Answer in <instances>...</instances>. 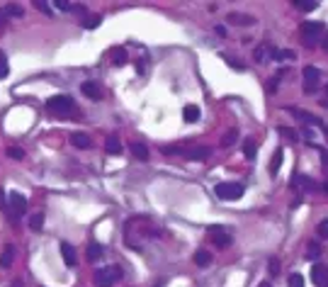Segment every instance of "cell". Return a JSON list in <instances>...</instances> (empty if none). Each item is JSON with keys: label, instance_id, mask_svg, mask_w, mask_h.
<instances>
[{"label": "cell", "instance_id": "7c38bea8", "mask_svg": "<svg viewBox=\"0 0 328 287\" xmlns=\"http://www.w3.org/2000/svg\"><path fill=\"white\" fill-rule=\"evenodd\" d=\"M71 144L76 149H90L93 146V141H90V136L85 134V131H76V134H71Z\"/></svg>", "mask_w": 328, "mask_h": 287}, {"label": "cell", "instance_id": "b9f144b4", "mask_svg": "<svg viewBox=\"0 0 328 287\" xmlns=\"http://www.w3.org/2000/svg\"><path fill=\"white\" fill-rule=\"evenodd\" d=\"M3 25H8V13H5V8H0V27Z\"/></svg>", "mask_w": 328, "mask_h": 287}, {"label": "cell", "instance_id": "603a6c76", "mask_svg": "<svg viewBox=\"0 0 328 287\" xmlns=\"http://www.w3.org/2000/svg\"><path fill=\"white\" fill-rule=\"evenodd\" d=\"M195 263H197L200 268H209V265H212V253H209V251H197V253H195Z\"/></svg>", "mask_w": 328, "mask_h": 287}, {"label": "cell", "instance_id": "ba28073f", "mask_svg": "<svg viewBox=\"0 0 328 287\" xmlns=\"http://www.w3.org/2000/svg\"><path fill=\"white\" fill-rule=\"evenodd\" d=\"M80 90H83V95H85V97H90V100H102V97H105L102 85H100V83H95V80H85V83L80 85Z\"/></svg>", "mask_w": 328, "mask_h": 287}, {"label": "cell", "instance_id": "7dc6e473", "mask_svg": "<svg viewBox=\"0 0 328 287\" xmlns=\"http://www.w3.org/2000/svg\"><path fill=\"white\" fill-rule=\"evenodd\" d=\"M321 44H323V49H326V51H328V34H326V37H323V42H321Z\"/></svg>", "mask_w": 328, "mask_h": 287}, {"label": "cell", "instance_id": "52a82bcc", "mask_svg": "<svg viewBox=\"0 0 328 287\" xmlns=\"http://www.w3.org/2000/svg\"><path fill=\"white\" fill-rule=\"evenodd\" d=\"M183 156L187 161H204L212 156V149L209 146H190V149H183Z\"/></svg>", "mask_w": 328, "mask_h": 287}, {"label": "cell", "instance_id": "8fae6325", "mask_svg": "<svg viewBox=\"0 0 328 287\" xmlns=\"http://www.w3.org/2000/svg\"><path fill=\"white\" fill-rule=\"evenodd\" d=\"M272 51H275V49H272L270 44H260V47L253 51V59H255L258 64H267V61L272 59Z\"/></svg>", "mask_w": 328, "mask_h": 287}, {"label": "cell", "instance_id": "f1b7e54d", "mask_svg": "<svg viewBox=\"0 0 328 287\" xmlns=\"http://www.w3.org/2000/svg\"><path fill=\"white\" fill-rule=\"evenodd\" d=\"M236 139H238V129H229V131H226V136L221 139V146H234Z\"/></svg>", "mask_w": 328, "mask_h": 287}, {"label": "cell", "instance_id": "4316f807", "mask_svg": "<svg viewBox=\"0 0 328 287\" xmlns=\"http://www.w3.org/2000/svg\"><path fill=\"white\" fill-rule=\"evenodd\" d=\"M255 151H258L255 141H253V139H246V141H243V154H246V156L253 161V159H255Z\"/></svg>", "mask_w": 328, "mask_h": 287}, {"label": "cell", "instance_id": "836d02e7", "mask_svg": "<svg viewBox=\"0 0 328 287\" xmlns=\"http://www.w3.org/2000/svg\"><path fill=\"white\" fill-rule=\"evenodd\" d=\"M287 285H289V287H304V277H301L299 272H292V275L287 277Z\"/></svg>", "mask_w": 328, "mask_h": 287}, {"label": "cell", "instance_id": "9c48e42d", "mask_svg": "<svg viewBox=\"0 0 328 287\" xmlns=\"http://www.w3.org/2000/svg\"><path fill=\"white\" fill-rule=\"evenodd\" d=\"M289 112L299 119V122H304V124H309V127H323V119H318V117H313L311 112H306V110H297V107H289Z\"/></svg>", "mask_w": 328, "mask_h": 287}, {"label": "cell", "instance_id": "8d00e7d4", "mask_svg": "<svg viewBox=\"0 0 328 287\" xmlns=\"http://www.w3.org/2000/svg\"><path fill=\"white\" fill-rule=\"evenodd\" d=\"M316 231H318L321 239H328V219H321V224L316 226Z\"/></svg>", "mask_w": 328, "mask_h": 287}, {"label": "cell", "instance_id": "4dcf8cb0", "mask_svg": "<svg viewBox=\"0 0 328 287\" xmlns=\"http://www.w3.org/2000/svg\"><path fill=\"white\" fill-rule=\"evenodd\" d=\"M30 226H32L34 231H42V226H44V214H42V212L32 214V217H30Z\"/></svg>", "mask_w": 328, "mask_h": 287}, {"label": "cell", "instance_id": "8992f818", "mask_svg": "<svg viewBox=\"0 0 328 287\" xmlns=\"http://www.w3.org/2000/svg\"><path fill=\"white\" fill-rule=\"evenodd\" d=\"M207 231H209V236H212V241H214L217 248H229L231 246V234L224 231L221 226H209Z\"/></svg>", "mask_w": 328, "mask_h": 287}, {"label": "cell", "instance_id": "e0dca14e", "mask_svg": "<svg viewBox=\"0 0 328 287\" xmlns=\"http://www.w3.org/2000/svg\"><path fill=\"white\" fill-rule=\"evenodd\" d=\"M109 56H112V64L114 66H126V49L124 47H114L109 51Z\"/></svg>", "mask_w": 328, "mask_h": 287}, {"label": "cell", "instance_id": "7a4b0ae2", "mask_svg": "<svg viewBox=\"0 0 328 287\" xmlns=\"http://www.w3.org/2000/svg\"><path fill=\"white\" fill-rule=\"evenodd\" d=\"M119 277H122V268H119V265L100 268V270L95 272V287H112Z\"/></svg>", "mask_w": 328, "mask_h": 287}, {"label": "cell", "instance_id": "d6a6232c", "mask_svg": "<svg viewBox=\"0 0 328 287\" xmlns=\"http://www.w3.org/2000/svg\"><path fill=\"white\" fill-rule=\"evenodd\" d=\"M5 154H8V159H15V161H22V159H25V151H22L20 146H10Z\"/></svg>", "mask_w": 328, "mask_h": 287}, {"label": "cell", "instance_id": "d4e9b609", "mask_svg": "<svg viewBox=\"0 0 328 287\" xmlns=\"http://www.w3.org/2000/svg\"><path fill=\"white\" fill-rule=\"evenodd\" d=\"M306 258L309 260H318L321 258V246L316 241H309V248H306Z\"/></svg>", "mask_w": 328, "mask_h": 287}, {"label": "cell", "instance_id": "30bf717a", "mask_svg": "<svg viewBox=\"0 0 328 287\" xmlns=\"http://www.w3.org/2000/svg\"><path fill=\"white\" fill-rule=\"evenodd\" d=\"M311 277H313V285L316 287H328V268L326 265L313 263L311 265Z\"/></svg>", "mask_w": 328, "mask_h": 287}, {"label": "cell", "instance_id": "ac0fdd59", "mask_svg": "<svg viewBox=\"0 0 328 287\" xmlns=\"http://www.w3.org/2000/svg\"><path fill=\"white\" fill-rule=\"evenodd\" d=\"M105 151H107V154H112V156L122 154V141H119L117 136H109V139L105 141Z\"/></svg>", "mask_w": 328, "mask_h": 287}, {"label": "cell", "instance_id": "277c9868", "mask_svg": "<svg viewBox=\"0 0 328 287\" xmlns=\"http://www.w3.org/2000/svg\"><path fill=\"white\" fill-rule=\"evenodd\" d=\"M243 183H219L217 188H214V192H217V197L219 200H226V202H231V200H238L241 195H243Z\"/></svg>", "mask_w": 328, "mask_h": 287}, {"label": "cell", "instance_id": "5bb4252c", "mask_svg": "<svg viewBox=\"0 0 328 287\" xmlns=\"http://www.w3.org/2000/svg\"><path fill=\"white\" fill-rule=\"evenodd\" d=\"M61 255H63V263H66V265H71V268L78 263V258H76V248H73L68 241H63V243H61Z\"/></svg>", "mask_w": 328, "mask_h": 287}, {"label": "cell", "instance_id": "f6af8a7d", "mask_svg": "<svg viewBox=\"0 0 328 287\" xmlns=\"http://www.w3.org/2000/svg\"><path fill=\"white\" fill-rule=\"evenodd\" d=\"M10 287H25V282H22V280H13Z\"/></svg>", "mask_w": 328, "mask_h": 287}, {"label": "cell", "instance_id": "6da1fadb", "mask_svg": "<svg viewBox=\"0 0 328 287\" xmlns=\"http://www.w3.org/2000/svg\"><path fill=\"white\" fill-rule=\"evenodd\" d=\"M47 110L56 117H68V114L76 112V102H73L71 95H54V97L47 100Z\"/></svg>", "mask_w": 328, "mask_h": 287}, {"label": "cell", "instance_id": "44dd1931", "mask_svg": "<svg viewBox=\"0 0 328 287\" xmlns=\"http://www.w3.org/2000/svg\"><path fill=\"white\" fill-rule=\"evenodd\" d=\"M85 253H88V260H90V263H95V260H100V258H102V253H105V248H102L100 243H90Z\"/></svg>", "mask_w": 328, "mask_h": 287}, {"label": "cell", "instance_id": "ee69618b", "mask_svg": "<svg viewBox=\"0 0 328 287\" xmlns=\"http://www.w3.org/2000/svg\"><path fill=\"white\" fill-rule=\"evenodd\" d=\"M143 64H146V59H141V61L136 64V71H139V73H143Z\"/></svg>", "mask_w": 328, "mask_h": 287}, {"label": "cell", "instance_id": "3957f363", "mask_svg": "<svg viewBox=\"0 0 328 287\" xmlns=\"http://www.w3.org/2000/svg\"><path fill=\"white\" fill-rule=\"evenodd\" d=\"M321 34H323V25L321 22H304L301 25V42L311 49L321 42Z\"/></svg>", "mask_w": 328, "mask_h": 287}, {"label": "cell", "instance_id": "bcb514c9", "mask_svg": "<svg viewBox=\"0 0 328 287\" xmlns=\"http://www.w3.org/2000/svg\"><path fill=\"white\" fill-rule=\"evenodd\" d=\"M0 207H5V192L0 190Z\"/></svg>", "mask_w": 328, "mask_h": 287}, {"label": "cell", "instance_id": "4fadbf2b", "mask_svg": "<svg viewBox=\"0 0 328 287\" xmlns=\"http://www.w3.org/2000/svg\"><path fill=\"white\" fill-rule=\"evenodd\" d=\"M226 22H229V25L248 27V25H255V17H250V15H241V13H231V15L226 17Z\"/></svg>", "mask_w": 328, "mask_h": 287}, {"label": "cell", "instance_id": "74e56055", "mask_svg": "<svg viewBox=\"0 0 328 287\" xmlns=\"http://www.w3.org/2000/svg\"><path fill=\"white\" fill-rule=\"evenodd\" d=\"M267 268H270V275H277V272H280V263H277V258H270Z\"/></svg>", "mask_w": 328, "mask_h": 287}, {"label": "cell", "instance_id": "ab89813d", "mask_svg": "<svg viewBox=\"0 0 328 287\" xmlns=\"http://www.w3.org/2000/svg\"><path fill=\"white\" fill-rule=\"evenodd\" d=\"M34 5H37V10H42V13H47V15H51V8H49L47 3H42V0H37V3H34Z\"/></svg>", "mask_w": 328, "mask_h": 287}, {"label": "cell", "instance_id": "9a60e30c", "mask_svg": "<svg viewBox=\"0 0 328 287\" xmlns=\"http://www.w3.org/2000/svg\"><path fill=\"white\" fill-rule=\"evenodd\" d=\"M318 78H321V71L316 66H306L304 68V80L309 83V93L313 90V83H318Z\"/></svg>", "mask_w": 328, "mask_h": 287}, {"label": "cell", "instance_id": "7402d4cb", "mask_svg": "<svg viewBox=\"0 0 328 287\" xmlns=\"http://www.w3.org/2000/svg\"><path fill=\"white\" fill-rule=\"evenodd\" d=\"M183 119H185V122H197V119H200V107H197V105H187V107L183 110Z\"/></svg>", "mask_w": 328, "mask_h": 287}, {"label": "cell", "instance_id": "e575fe53", "mask_svg": "<svg viewBox=\"0 0 328 287\" xmlns=\"http://www.w3.org/2000/svg\"><path fill=\"white\" fill-rule=\"evenodd\" d=\"M5 13H8V17H10V15H13V17H22V15H25V10H22V8H20L17 3L8 5V8H5Z\"/></svg>", "mask_w": 328, "mask_h": 287}, {"label": "cell", "instance_id": "cb8c5ba5", "mask_svg": "<svg viewBox=\"0 0 328 287\" xmlns=\"http://www.w3.org/2000/svg\"><path fill=\"white\" fill-rule=\"evenodd\" d=\"M292 5H294V8H299V10H304V13H313V10L318 8L316 0H294Z\"/></svg>", "mask_w": 328, "mask_h": 287}, {"label": "cell", "instance_id": "484cf974", "mask_svg": "<svg viewBox=\"0 0 328 287\" xmlns=\"http://www.w3.org/2000/svg\"><path fill=\"white\" fill-rule=\"evenodd\" d=\"M8 73H10V64H8L5 51L0 49V80H3V78H8Z\"/></svg>", "mask_w": 328, "mask_h": 287}, {"label": "cell", "instance_id": "83f0119b", "mask_svg": "<svg viewBox=\"0 0 328 287\" xmlns=\"http://www.w3.org/2000/svg\"><path fill=\"white\" fill-rule=\"evenodd\" d=\"M100 22H102V15H85V20H83V27H85V30H95Z\"/></svg>", "mask_w": 328, "mask_h": 287}, {"label": "cell", "instance_id": "ffe728a7", "mask_svg": "<svg viewBox=\"0 0 328 287\" xmlns=\"http://www.w3.org/2000/svg\"><path fill=\"white\" fill-rule=\"evenodd\" d=\"M282 159H284V151L277 149V151L272 154V161H270V175H277V171H280V166H282Z\"/></svg>", "mask_w": 328, "mask_h": 287}, {"label": "cell", "instance_id": "d590c367", "mask_svg": "<svg viewBox=\"0 0 328 287\" xmlns=\"http://www.w3.org/2000/svg\"><path fill=\"white\" fill-rule=\"evenodd\" d=\"M272 59H275V61H284V59H294V54H292V51H280V49H275V51H272Z\"/></svg>", "mask_w": 328, "mask_h": 287}, {"label": "cell", "instance_id": "c3c4849f", "mask_svg": "<svg viewBox=\"0 0 328 287\" xmlns=\"http://www.w3.org/2000/svg\"><path fill=\"white\" fill-rule=\"evenodd\" d=\"M326 95H328V83H326Z\"/></svg>", "mask_w": 328, "mask_h": 287}, {"label": "cell", "instance_id": "f35d334b", "mask_svg": "<svg viewBox=\"0 0 328 287\" xmlns=\"http://www.w3.org/2000/svg\"><path fill=\"white\" fill-rule=\"evenodd\" d=\"M54 5H56L59 10H71V8H73L71 3H66V0H54Z\"/></svg>", "mask_w": 328, "mask_h": 287}, {"label": "cell", "instance_id": "5b68a950", "mask_svg": "<svg viewBox=\"0 0 328 287\" xmlns=\"http://www.w3.org/2000/svg\"><path fill=\"white\" fill-rule=\"evenodd\" d=\"M8 202H10V217L13 219H17V217H22L25 212H27V200H25V195H20V192H10L8 195Z\"/></svg>", "mask_w": 328, "mask_h": 287}, {"label": "cell", "instance_id": "f546056e", "mask_svg": "<svg viewBox=\"0 0 328 287\" xmlns=\"http://www.w3.org/2000/svg\"><path fill=\"white\" fill-rule=\"evenodd\" d=\"M277 134L284 136V139H289V141H297V139H299V131H294V129H289V127H277Z\"/></svg>", "mask_w": 328, "mask_h": 287}, {"label": "cell", "instance_id": "d6986e66", "mask_svg": "<svg viewBox=\"0 0 328 287\" xmlns=\"http://www.w3.org/2000/svg\"><path fill=\"white\" fill-rule=\"evenodd\" d=\"M13 258H15V248L13 246H5L3 253H0V268H10L13 265Z\"/></svg>", "mask_w": 328, "mask_h": 287}, {"label": "cell", "instance_id": "60d3db41", "mask_svg": "<svg viewBox=\"0 0 328 287\" xmlns=\"http://www.w3.org/2000/svg\"><path fill=\"white\" fill-rule=\"evenodd\" d=\"M313 146H316V144H313ZM318 149V154H321V161H323V166H328V151L326 149H321V146H316Z\"/></svg>", "mask_w": 328, "mask_h": 287}, {"label": "cell", "instance_id": "1f68e13d", "mask_svg": "<svg viewBox=\"0 0 328 287\" xmlns=\"http://www.w3.org/2000/svg\"><path fill=\"white\" fill-rule=\"evenodd\" d=\"M297 180H299V185H301L304 190H309V192H316V190H318V185H316L311 178H306V175H301V178H297Z\"/></svg>", "mask_w": 328, "mask_h": 287}, {"label": "cell", "instance_id": "2e32d148", "mask_svg": "<svg viewBox=\"0 0 328 287\" xmlns=\"http://www.w3.org/2000/svg\"><path fill=\"white\" fill-rule=\"evenodd\" d=\"M129 149H131V154H134L139 161H148V149H146V144H141V141H131V144H129Z\"/></svg>", "mask_w": 328, "mask_h": 287}, {"label": "cell", "instance_id": "7bdbcfd3", "mask_svg": "<svg viewBox=\"0 0 328 287\" xmlns=\"http://www.w3.org/2000/svg\"><path fill=\"white\" fill-rule=\"evenodd\" d=\"M219 37H226V27H221V25H217V30H214Z\"/></svg>", "mask_w": 328, "mask_h": 287}]
</instances>
